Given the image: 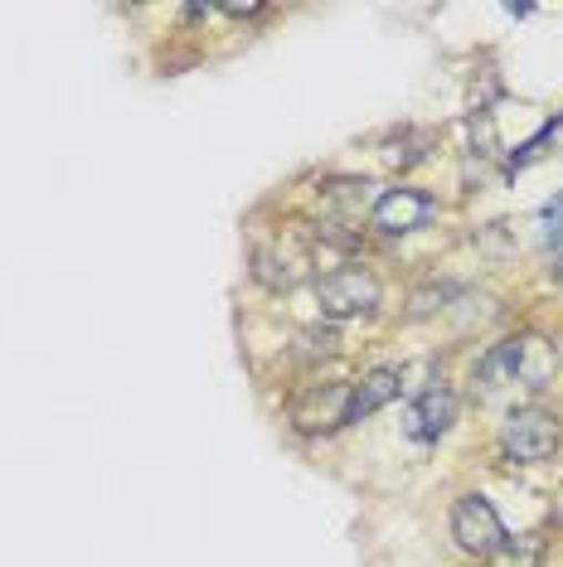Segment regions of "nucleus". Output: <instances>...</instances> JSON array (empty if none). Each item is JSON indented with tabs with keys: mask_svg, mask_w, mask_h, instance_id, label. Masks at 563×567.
Wrapping results in <instances>:
<instances>
[{
	"mask_svg": "<svg viewBox=\"0 0 563 567\" xmlns=\"http://www.w3.org/2000/svg\"><path fill=\"white\" fill-rule=\"evenodd\" d=\"M403 389V373L399 369H375V373H365L360 383H355V398H350V422H360L369 417V412H379L383 403H393Z\"/></svg>",
	"mask_w": 563,
	"mask_h": 567,
	"instance_id": "1a4fd4ad",
	"label": "nucleus"
},
{
	"mask_svg": "<svg viewBox=\"0 0 563 567\" xmlns=\"http://www.w3.org/2000/svg\"><path fill=\"white\" fill-rule=\"evenodd\" d=\"M485 567H544V538L540 534L505 538V544L485 558Z\"/></svg>",
	"mask_w": 563,
	"mask_h": 567,
	"instance_id": "9d476101",
	"label": "nucleus"
},
{
	"mask_svg": "<svg viewBox=\"0 0 563 567\" xmlns=\"http://www.w3.org/2000/svg\"><path fill=\"white\" fill-rule=\"evenodd\" d=\"M263 6H224V16H234V20H248V16H258Z\"/></svg>",
	"mask_w": 563,
	"mask_h": 567,
	"instance_id": "4468645a",
	"label": "nucleus"
},
{
	"mask_svg": "<svg viewBox=\"0 0 563 567\" xmlns=\"http://www.w3.org/2000/svg\"><path fill=\"white\" fill-rule=\"evenodd\" d=\"M316 301L330 320H350V316H369L379 306V281L365 267H336L316 281Z\"/></svg>",
	"mask_w": 563,
	"mask_h": 567,
	"instance_id": "f257e3e1",
	"label": "nucleus"
},
{
	"mask_svg": "<svg viewBox=\"0 0 563 567\" xmlns=\"http://www.w3.org/2000/svg\"><path fill=\"white\" fill-rule=\"evenodd\" d=\"M452 422H457V393L442 389V383L408 408V436L413 442H438V436L452 432Z\"/></svg>",
	"mask_w": 563,
	"mask_h": 567,
	"instance_id": "0eeeda50",
	"label": "nucleus"
},
{
	"mask_svg": "<svg viewBox=\"0 0 563 567\" xmlns=\"http://www.w3.org/2000/svg\"><path fill=\"white\" fill-rule=\"evenodd\" d=\"M306 267H311V257H306L301 248H291V243L287 248L273 243V248H263L258 257H253V277H258L267 291H291L306 277Z\"/></svg>",
	"mask_w": 563,
	"mask_h": 567,
	"instance_id": "6e6552de",
	"label": "nucleus"
},
{
	"mask_svg": "<svg viewBox=\"0 0 563 567\" xmlns=\"http://www.w3.org/2000/svg\"><path fill=\"white\" fill-rule=\"evenodd\" d=\"M438 214V199L432 195H422V189H383V195L375 199V209H369V224L379 228L383 238H403V234H413V228H422L428 218Z\"/></svg>",
	"mask_w": 563,
	"mask_h": 567,
	"instance_id": "39448f33",
	"label": "nucleus"
},
{
	"mask_svg": "<svg viewBox=\"0 0 563 567\" xmlns=\"http://www.w3.org/2000/svg\"><path fill=\"white\" fill-rule=\"evenodd\" d=\"M350 398L355 383H311L291 398V422L301 432H336L350 422Z\"/></svg>",
	"mask_w": 563,
	"mask_h": 567,
	"instance_id": "20e7f679",
	"label": "nucleus"
},
{
	"mask_svg": "<svg viewBox=\"0 0 563 567\" xmlns=\"http://www.w3.org/2000/svg\"><path fill=\"white\" fill-rule=\"evenodd\" d=\"M554 446H559V422H554V412H544V408H515L505 417V427H501V451L510 461H524V466H534V461H544V456H554Z\"/></svg>",
	"mask_w": 563,
	"mask_h": 567,
	"instance_id": "f03ea898",
	"label": "nucleus"
},
{
	"mask_svg": "<svg viewBox=\"0 0 563 567\" xmlns=\"http://www.w3.org/2000/svg\"><path fill=\"white\" fill-rule=\"evenodd\" d=\"M432 136L428 132H403L399 141H389V151H383V161L389 165H418L422 156H428Z\"/></svg>",
	"mask_w": 563,
	"mask_h": 567,
	"instance_id": "9b49d317",
	"label": "nucleus"
},
{
	"mask_svg": "<svg viewBox=\"0 0 563 567\" xmlns=\"http://www.w3.org/2000/svg\"><path fill=\"white\" fill-rule=\"evenodd\" d=\"M505 359H510V379L524 383V389H549L559 373V350L540 334H520V340H505Z\"/></svg>",
	"mask_w": 563,
	"mask_h": 567,
	"instance_id": "423d86ee",
	"label": "nucleus"
},
{
	"mask_svg": "<svg viewBox=\"0 0 563 567\" xmlns=\"http://www.w3.org/2000/svg\"><path fill=\"white\" fill-rule=\"evenodd\" d=\"M540 224H544V243H549V248L563 252V189L544 204V218H540Z\"/></svg>",
	"mask_w": 563,
	"mask_h": 567,
	"instance_id": "f8f14e48",
	"label": "nucleus"
},
{
	"mask_svg": "<svg viewBox=\"0 0 563 567\" xmlns=\"http://www.w3.org/2000/svg\"><path fill=\"white\" fill-rule=\"evenodd\" d=\"M452 538L462 553H477V558H491L495 548L505 544V524L501 514H495V505L485 495H462L452 505Z\"/></svg>",
	"mask_w": 563,
	"mask_h": 567,
	"instance_id": "7ed1b4c3",
	"label": "nucleus"
},
{
	"mask_svg": "<svg viewBox=\"0 0 563 567\" xmlns=\"http://www.w3.org/2000/svg\"><path fill=\"white\" fill-rule=\"evenodd\" d=\"M559 126H563V122H549V126H544V132L534 136V141H524V146L515 151V156H510V171H524V165H530V161H540V156H544V146H549V141H554Z\"/></svg>",
	"mask_w": 563,
	"mask_h": 567,
	"instance_id": "ddd939ff",
	"label": "nucleus"
}]
</instances>
